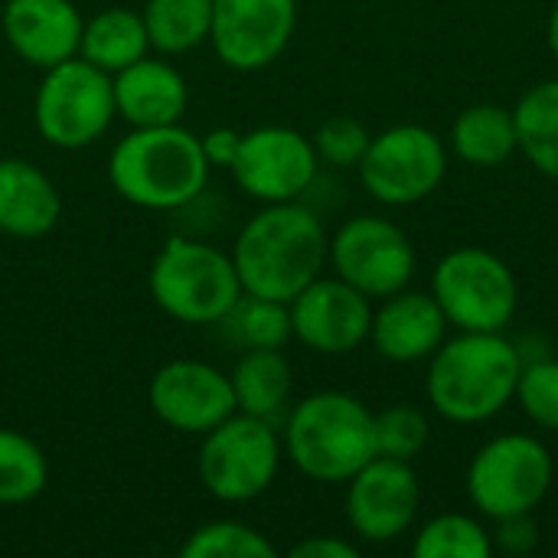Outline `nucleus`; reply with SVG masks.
Here are the masks:
<instances>
[{"mask_svg": "<svg viewBox=\"0 0 558 558\" xmlns=\"http://www.w3.org/2000/svg\"><path fill=\"white\" fill-rule=\"evenodd\" d=\"M333 275L363 291L366 298H389L409 288L415 275V248L409 235L379 216H353L333 235L327 248Z\"/></svg>", "mask_w": 558, "mask_h": 558, "instance_id": "nucleus-11", "label": "nucleus"}, {"mask_svg": "<svg viewBox=\"0 0 558 558\" xmlns=\"http://www.w3.org/2000/svg\"><path fill=\"white\" fill-rule=\"evenodd\" d=\"M432 298L448 324L474 333H504L517 317L520 288L510 265L477 245L448 252L432 278Z\"/></svg>", "mask_w": 558, "mask_h": 558, "instance_id": "nucleus-8", "label": "nucleus"}, {"mask_svg": "<svg viewBox=\"0 0 558 558\" xmlns=\"http://www.w3.org/2000/svg\"><path fill=\"white\" fill-rule=\"evenodd\" d=\"M114 85V111L131 128H157L177 124L186 111L190 88L183 72L163 56H144L111 75Z\"/></svg>", "mask_w": 558, "mask_h": 558, "instance_id": "nucleus-19", "label": "nucleus"}, {"mask_svg": "<svg viewBox=\"0 0 558 558\" xmlns=\"http://www.w3.org/2000/svg\"><path fill=\"white\" fill-rule=\"evenodd\" d=\"M147 52H150V39L144 29V16L128 7L98 10L82 26L78 56L108 75H118L131 62L144 59Z\"/></svg>", "mask_w": 558, "mask_h": 558, "instance_id": "nucleus-21", "label": "nucleus"}, {"mask_svg": "<svg viewBox=\"0 0 558 558\" xmlns=\"http://www.w3.org/2000/svg\"><path fill=\"white\" fill-rule=\"evenodd\" d=\"M82 13L72 0H7L0 29L7 46L33 69H52L78 56Z\"/></svg>", "mask_w": 558, "mask_h": 558, "instance_id": "nucleus-17", "label": "nucleus"}, {"mask_svg": "<svg viewBox=\"0 0 558 558\" xmlns=\"http://www.w3.org/2000/svg\"><path fill=\"white\" fill-rule=\"evenodd\" d=\"M49 464L33 438L0 428V507H23L46 490Z\"/></svg>", "mask_w": 558, "mask_h": 558, "instance_id": "nucleus-27", "label": "nucleus"}, {"mask_svg": "<svg viewBox=\"0 0 558 558\" xmlns=\"http://www.w3.org/2000/svg\"><path fill=\"white\" fill-rule=\"evenodd\" d=\"M183 558H275L265 533L239 520H213L190 533L180 546Z\"/></svg>", "mask_w": 558, "mask_h": 558, "instance_id": "nucleus-29", "label": "nucleus"}, {"mask_svg": "<svg viewBox=\"0 0 558 558\" xmlns=\"http://www.w3.org/2000/svg\"><path fill=\"white\" fill-rule=\"evenodd\" d=\"M432 438L425 412L415 405H389L376 415V454L396 461H415Z\"/></svg>", "mask_w": 558, "mask_h": 558, "instance_id": "nucleus-30", "label": "nucleus"}, {"mask_svg": "<svg viewBox=\"0 0 558 558\" xmlns=\"http://www.w3.org/2000/svg\"><path fill=\"white\" fill-rule=\"evenodd\" d=\"M298 0H213L209 43L226 69L258 72L291 43Z\"/></svg>", "mask_w": 558, "mask_h": 558, "instance_id": "nucleus-13", "label": "nucleus"}, {"mask_svg": "<svg viewBox=\"0 0 558 558\" xmlns=\"http://www.w3.org/2000/svg\"><path fill=\"white\" fill-rule=\"evenodd\" d=\"M219 327L242 350H281L294 337L288 304L258 298V294H245V291L229 307V314L219 320Z\"/></svg>", "mask_w": 558, "mask_h": 558, "instance_id": "nucleus-26", "label": "nucleus"}, {"mask_svg": "<svg viewBox=\"0 0 558 558\" xmlns=\"http://www.w3.org/2000/svg\"><path fill=\"white\" fill-rule=\"evenodd\" d=\"M451 150L471 167L507 163L520 150L513 111L490 101L464 108L451 128Z\"/></svg>", "mask_w": 558, "mask_h": 558, "instance_id": "nucleus-22", "label": "nucleus"}, {"mask_svg": "<svg viewBox=\"0 0 558 558\" xmlns=\"http://www.w3.org/2000/svg\"><path fill=\"white\" fill-rule=\"evenodd\" d=\"M546 43H549V52H553V59L558 62V0L553 3V10H549V23H546Z\"/></svg>", "mask_w": 558, "mask_h": 558, "instance_id": "nucleus-36", "label": "nucleus"}, {"mask_svg": "<svg viewBox=\"0 0 558 558\" xmlns=\"http://www.w3.org/2000/svg\"><path fill=\"white\" fill-rule=\"evenodd\" d=\"M150 412L180 435H206L235 409L229 373L203 360H170L147 386Z\"/></svg>", "mask_w": 558, "mask_h": 558, "instance_id": "nucleus-15", "label": "nucleus"}, {"mask_svg": "<svg viewBox=\"0 0 558 558\" xmlns=\"http://www.w3.org/2000/svg\"><path fill=\"white\" fill-rule=\"evenodd\" d=\"M494 553L507 556H526L539 543V526L533 523V513H517L507 520H497V530L490 533Z\"/></svg>", "mask_w": 558, "mask_h": 558, "instance_id": "nucleus-33", "label": "nucleus"}, {"mask_svg": "<svg viewBox=\"0 0 558 558\" xmlns=\"http://www.w3.org/2000/svg\"><path fill=\"white\" fill-rule=\"evenodd\" d=\"M235 409L258 418H275L291 396V363L281 350H245L229 373Z\"/></svg>", "mask_w": 558, "mask_h": 558, "instance_id": "nucleus-23", "label": "nucleus"}, {"mask_svg": "<svg viewBox=\"0 0 558 558\" xmlns=\"http://www.w3.org/2000/svg\"><path fill=\"white\" fill-rule=\"evenodd\" d=\"M520 154L549 180H558V78L539 82L513 108Z\"/></svg>", "mask_w": 558, "mask_h": 558, "instance_id": "nucleus-24", "label": "nucleus"}, {"mask_svg": "<svg viewBox=\"0 0 558 558\" xmlns=\"http://www.w3.org/2000/svg\"><path fill=\"white\" fill-rule=\"evenodd\" d=\"M288 461L317 484H347L376 458V415L350 392H314L284 422Z\"/></svg>", "mask_w": 558, "mask_h": 558, "instance_id": "nucleus-4", "label": "nucleus"}, {"mask_svg": "<svg viewBox=\"0 0 558 558\" xmlns=\"http://www.w3.org/2000/svg\"><path fill=\"white\" fill-rule=\"evenodd\" d=\"M526 418L546 432H558V360L523 363L517 396Z\"/></svg>", "mask_w": 558, "mask_h": 558, "instance_id": "nucleus-31", "label": "nucleus"}, {"mask_svg": "<svg viewBox=\"0 0 558 558\" xmlns=\"http://www.w3.org/2000/svg\"><path fill=\"white\" fill-rule=\"evenodd\" d=\"M147 288L154 304L177 324H219L242 294L232 255L222 248L173 235L154 255Z\"/></svg>", "mask_w": 558, "mask_h": 558, "instance_id": "nucleus-5", "label": "nucleus"}, {"mask_svg": "<svg viewBox=\"0 0 558 558\" xmlns=\"http://www.w3.org/2000/svg\"><path fill=\"white\" fill-rule=\"evenodd\" d=\"M422 490L409 461L373 458L347 481V520L366 543H392L405 536L418 517Z\"/></svg>", "mask_w": 558, "mask_h": 558, "instance_id": "nucleus-16", "label": "nucleus"}, {"mask_svg": "<svg viewBox=\"0 0 558 558\" xmlns=\"http://www.w3.org/2000/svg\"><path fill=\"white\" fill-rule=\"evenodd\" d=\"M356 170L363 190L376 203L415 206L441 186L448 173V147L422 124H396L369 137Z\"/></svg>", "mask_w": 558, "mask_h": 558, "instance_id": "nucleus-10", "label": "nucleus"}, {"mask_svg": "<svg viewBox=\"0 0 558 558\" xmlns=\"http://www.w3.org/2000/svg\"><path fill=\"white\" fill-rule=\"evenodd\" d=\"M369 131L350 118V114H337V118H327L317 134L311 137L314 141V150H317V160L320 163H330V167H360L366 147H369Z\"/></svg>", "mask_w": 558, "mask_h": 558, "instance_id": "nucleus-32", "label": "nucleus"}, {"mask_svg": "<svg viewBox=\"0 0 558 558\" xmlns=\"http://www.w3.org/2000/svg\"><path fill=\"white\" fill-rule=\"evenodd\" d=\"M415 558H490L494 556V539L484 530L481 520L468 513H441L428 520L415 543H412Z\"/></svg>", "mask_w": 558, "mask_h": 558, "instance_id": "nucleus-28", "label": "nucleus"}, {"mask_svg": "<svg viewBox=\"0 0 558 558\" xmlns=\"http://www.w3.org/2000/svg\"><path fill=\"white\" fill-rule=\"evenodd\" d=\"M209 160L203 157L199 134L177 124L134 128L108 157V180L114 193L154 213L190 206L209 180Z\"/></svg>", "mask_w": 558, "mask_h": 558, "instance_id": "nucleus-3", "label": "nucleus"}, {"mask_svg": "<svg viewBox=\"0 0 558 558\" xmlns=\"http://www.w3.org/2000/svg\"><path fill=\"white\" fill-rule=\"evenodd\" d=\"M553 484V454L533 435L490 438L468 468V497L487 520L533 513Z\"/></svg>", "mask_w": 558, "mask_h": 558, "instance_id": "nucleus-9", "label": "nucleus"}, {"mask_svg": "<svg viewBox=\"0 0 558 558\" xmlns=\"http://www.w3.org/2000/svg\"><path fill=\"white\" fill-rule=\"evenodd\" d=\"M291 333L320 356H347L369 340L373 298L343 278H314L291 304Z\"/></svg>", "mask_w": 558, "mask_h": 558, "instance_id": "nucleus-14", "label": "nucleus"}, {"mask_svg": "<svg viewBox=\"0 0 558 558\" xmlns=\"http://www.w3.org/2000/svg\"><path fill=\"white\" fill-rule=\"evenodd\" d=\"M294 558H356L360 549L353 543H343L337 536H311V539H301L294 549Z\"/></svg>", "mask_w": 558, "mask_h": 558, "instance_id": "nucleus-35", "label": "nucleus"}, {"mask_svg": "<svg viewBox=\"0 0 558 558\" xmlns=\"http://www.w3.org/2000/svg\"><path fill=\"white\" fill-rule=\"evenodd\" d=\"M114 111V85L111 75L72 56L43 72L36 98H33V121L46 144L59 150H82L105 137Z\"/></svg>", "mask_w": 558, "mask_h": 558, "instance_id": "nucleus-7", "label": "nucleus"}, {"mask_svg": "<svg viewBox=\"0 0 558 558\" xmlns=\"http://www.w3.org/2000/svg\"><path fill=\"white\" fill-rule=\"evenodd\" d=\"M448 320L425 291H396L373 311L369 343L389 363H422L445 343Z\"/></svg>", "mask_w": 558, "mask_h": 558, "instance_id": "nucleus-18", "label": "nucleus"}, {"mask_svg": "<svg viewBox=\"0 0 558 558\" xmlns=\"http://www.w3.org/2000/svg\"><path fill=\"white\" fill-rule=\"evenodd\" d=\"M281 454L284 445L268 418L232 412L203 435L196 474L209 497L222 504H248L275 484Z\"/></svg>", "mask_w": 558, "mask_h": 558, "instance_id": "nucleus-6", "label": "nucleus"}, {"mask_svg": "<svg viewBox=\"0 0 558 558\" xmlns=\"http://www.w3.org/2000/svg\"><path fill=\"white\" fill-rule=\"evenodd\" d=\"M62 199L56 183L23 157L0 160V232L13 239H43L56 229Z\"/></svg>", "mask_w": 558, "mask_h": 558, "instance_id": "nucleus-20", "label": "nucleus"}, {"mask_svg": "<svg viewBox=\"0 0 558 558\" xmlns=\"http://www.w3.org/2000/svg\"><path fill=\"white\" fill-rule=\"evenodd\" d=\"M327 229L307 206L268 203L235 235L232 262L245 294L291 304L327 265Z\"/></svg>", "mask_w": 558, "mask_h": 558, "instance_id": "nucleus-1", "label": "nucleus"}, {"mask_svg": "<svg viewBox=\"0 0 558 558\" xmlns=\"http://www.w3.org/2000/svg\"><path fill=\"white\" fill-rule=\"evenodd\" d=\"M141 16L157 56H183L209 43L213 0H147Z\"/></svg>", "mask_w": 558, "mask_h": 558, "instance_id": "nucleus-25", "label": "nucleus"}, {"mask_svg": "<svg viewBox=\"0 0 558 558\" xmlns=\"http://www.w3.org/2000/svg\"><path fill=\"white\" fill-rule=\"evenodd\" d=\"M317 163L311 137L284 124H265L242 134L229 173L248 199L268 206L301 199L317 180Z\"/></svg>", "mask_w": 558, "mask_h": 558, "instance_id": "nucleus-12", "label": "nucleus"}, {"mask_svg": "<svg viewBox=\"0 0 558 558\" xmlns=\"http://www.w3.org/2000/svg\"><path fill=\"white\" fill-rule=\"evenodd\" d=\"M239 144H242V131H235V128H213L199 137L203 157L209 160V167H219V170L232 167Z\"/></svg>", "mask_w": 558, "mask_h": 558, "instance_id": "nucleus-34", "label": "nucleus"}, {"mask_svg": "<svg viewBox=\"0 0 558 558\" xmlns=\"http://www.w3.org/2000/svg\"><path fill=\"white\" fill-rule=\"evenodd\" d=\"M520 369L523 356L504 333L461 330L432 353L425 392L441 418L481 425L513 402Z\"/></svg>", "mask_w": 558, "mask_h": 558, "instance_id": "nucleus-2", "label": "nucleus"}]
</instances>
